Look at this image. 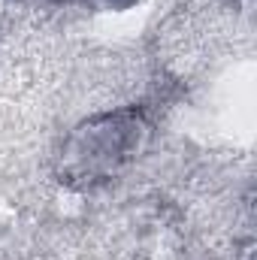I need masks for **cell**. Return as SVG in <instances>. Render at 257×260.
I'll use <instances>...</instances> for the list:
<instances>
[{
    "label": "cell",
    "mask_w": 257,
    "mask_h": 260,
    "mask_svg": "<svg viewBox=\"0 0 257 260\" xmlns=\"http://www.w3.org/2000/svg\"><path fill=\"white\" fill-rule=\"evenodd\" d=\"M52 3H67V0H52Z\"/></svg>",
    "instance_id": "6da1fadb"
}]
</instances>
